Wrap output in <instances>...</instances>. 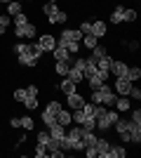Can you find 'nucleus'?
<instances>
[{
    "instance_id": "f704fd0d",
    "label": "nucleus",
    "mask_w": 141,
    "mask_h": 158,
    "mask_svg": "<svg viewBox=\"0 0 141 158\" xmlns=\"http://www.w3.org/2000/svg\"><path fill=\"white\" fill-rule=\"evenodd\" d=\"M57 10H59V7H57V2H45V5H42V14H45V17H49V14L57 12Z\"/></svg>"
},
{
    "instance_id": "7c9ffc66",
    "label": "nucleus",
    "mask_w": 141,
    "mask_h": 158,
    "mask_svg": "<svg viewBox=\"0 0 141 158\" xmlns=\"http://www.w3.org/2000/svg\"><path fill=\"white\" fill-rule=\"evenodd\" d=\"M85 118H87V116H85V111H82V109H75V111L71 113V120H73L75 125H80V123H82Z\"/></svg>"
},
{
    "instance_id": "6ab92c4d",
    "label": "nucleus",
    "mask_w": 141,
    "mask_h": 158,
    "mask_svg": "<svg viewBox=\"0 0 141 158\" xmlns=\"http://www.w3.org/2000/svg\"><path fill=\"white\" fill-rule=\"evenodd\" d=\"M59 87H61V92H64V94H71V92H75V90H78V85H75L71 78H61Z\"/></svg>"
},
{
    "instance_id": "bb28decb",
    "label": "nucleus",
    "mask_w": 141,
    "mask_h": 158,
    "mask_svg": "<svg viewBox=\"0 0 141 158\" xmlns=\"http://www.w3.org/2000/svg\"><path fill=\"white\" fill-rule=\"evenodd\" d=\"M54 71H57V76L66 78V73H68V61H57V64H54Z\"/></svg>"
},
{
    "instance_id": "2eb2a0df",
    "label": "nucleus",
    "mask_w": 141,
    "mask_h": 158,
    "mask_svg": "<svg viewBox=\"0 0 141 158\" xmlns=\"http://www.w3.org/2000/svg\"><path fill=\"white\" fill-rule=\"evenodd\" d=\"M129 87H132V83H129L127 78H115L113 90H115L118 94H127V92H129Z\"/></svg>"
},
{
    "instance_id": "a211bd4d",
    "label": "nucleus",
    "mask_w": 141,
    "mask_h": 158,
    "mask_svg": "<svg viewBox=\"0 0 141 158\" xmlns=\"http://www.w3.org/2000/svg\"><path fill=\"white\" fill-rule=\"evenodd\" d=\"M66 78H71V80L75 83V85H80L85 76H82V71H80V69H75V66H68V73H66Z\"/></svg>"
},
{
    "instance_id": "c03bdc74",
    "label": "nucleus",
    "mask_w": 141,
    "mask_h": 158,
    "mask_svg": "<svg viewBox=\"0 0 141 158\" xmlns=\"http://www.w3.org/2000/svg\"><path fill=\"white\" fill-rule=\"evenodd\" d=\"M80 33H82V35L92 33V21H82V24H80Z\"/></svg>"
},
{
    "instance_id": "f8f14e48",
    "label": "nucleus",
    "mask_w": 141,
    "mask_h": 158,
    "mask_svg": "<svg viewBox=\"0 0 141 158\" xmlns=\"http://www.w3.org/2000/svg\"><path fill=\"white\" fill-rule=\"evenodd\" d=\"M52 57H54V61H66L68 57H71V52H68L64 45H59V43H57V45H54V50H52Z\"/></svg>"
},
{
    "instance_id": "3c124183",
    "label": "nucleus",
    "mask_w": 141,
    "mask_h": 158,
    "mask_svg": "<svg viewBox=\"0 0 141 158\" xmlns=\"http://www.w3.org/2000/svg\"><path fill=\"white\" fill-rule=\"evenodd\" d=\"M19 2H21V0H19ZM26 2H33V0H26Z\"/></svg>"
},
{
    "instance_id": "20e7f679",
    "label": "nucleus",
    "mask_w": 141,
    "mask_h": 158,
    "mask_svg": "<svg viewBox=\"0 0 141 158\" xmlns=\"http://www.w3.org/2000/svg\"><path fill=\"white\" fill-rule=\"evenodd\" d=\"M115 120H118V113H115V111H108V109H106L101 116H96V130H111Z\"/></svg>"
},
{
    "instance_id": "1a4fd4ad",
    "label": "nucleus",
    "mask_w": 141,
    "mask_h": 158,
    "mask_svg": "<svg viewBox=\"0 0 141 158\" xmlns=\"http://www.w3.org/2000/svg\"><path fill=\"white\" fill-rule=\"evenodd\" d=\"M59 38L61 40H68V43H80L82 33H80V28H66V31H61Z\"/></svg>"
},
{
    "instance_id": "412c9836",
    "label": "nucleus",
    "mask_w": 141,
    "mask_h": 158,
    "mask_svg": "<svg viewBox=\"0 0 141 158\" xmlns=\"http://www.w3.org/2000/svg\"><path fill=\"white\" fill-rule=\"evenodd\" d=\"M122 17H125V7L122 5H118L113 10V12H111V21H113L115 26H118V24H122Z\"/></svg>"
},
{
    "instance_id": "cd10ccee",
    "label": "nucleus",
    "mask_w": 141,
    "mask_h": 158,
    "mask_svg": "<svg viewBox=\"0 0 141 158\" xmlns=\"http://www.w3.org/2000/svg\"><path fill=\"white\" fill-rule=\"evenodd\" d=\"M19 12H21V2H19V0L7 2V14H10V17H14V14H19Z\"/></svg>"
},
{
    "instance_id": "2f4dec72",
    "label": "nucleus",
    "mask_w": 141,
    "mask_h": 158,
    "mask_svg": "<svg viewBox=\"0 0 141 158\" xmlns=\"http://www.w3.org/2000/svg\"><path fill=\"white\" fill-rule=\"evenodd\" d=\"M10 24H12V17H10V14H2V17H0V35L7 31V26H10Z\"/></svg>"
},
{
    "instance_id": "49530a36",
    "label": "nucleus",
    "mask_w": 141,
    "mask_h": 158,
    "mask_svg": "<svg viewBox=\"0 0 141 158\" xmlns=\"http://www.w3.org/2000/svg\"><path fill=\"white\" fill-rule=\"evenodd\" d=\"M49 142V132H38V144H47Z\"/></svg>"
},
{
    "instance_id": "e433bc0d",
    "label": "nucleus",
    "mask_w": 141,
    "mask_h": 158,
    "mask_svg": "<svg viewBox=\"0 0 141 158\" xmlns=\"http://www.w3.org/2000/svg\"><path fill=\"white\" fill-rule=\"evenodd\" d=\"M21 127H24V130H33V127H35V120L31 118V116H24V118H21Z\"/></svg>"
},
{
    "instance_id": "37998d69",
    "label": "nucleus",
    "mask_w": 141,
    "mask_h": 158,
    "mask_svg": "<svg viewBox=\"0 0 141 158\" xmlns=\"http://www.w3.org/2000/svg\"><path fill=\"white\" fill-rule=\"evenodd\" d=\"M24 99H26V90H24V87L14 90V102H21V104H24Z\"/></svg>"
},
{
    "instance_id": "473e14b6",
    "label": "nucleus",
    "mask_w": 141,
    "mask_h": 158,
    "mask_svg": "<svg viewBox=\"0 0 141 158\" xmlns=\"http://www.w3.org/2000/svg\"><path fill=\"white\" fill-rule=\"evenodd\" d=\"M12 21H14V28H17V26H24V24L28 21V17L24 12H19V14H14V17H12Z\"/></svg>"
},
{
    "instance_id": "39448f33",
    "label": "nucleus",
    "mask_w": 141,
    "mask_h": 158,
    "mask_svg": "<svg viewBox=\"0 0 141 158\" xmlns=\"http://www.w3.org/2000/svg\"><path fill=\"white\" fill-rule=\"evenodd\" d=\"M14 35H17V38H35V35H38V26L31 24V21H26L24 26L14 28Z\"/></svg>"
},
{
    "instance_id": "ddd939ff",
    "label": "nucleus",
    "mask_w": 141,
    "mask_h": 158,
    "mask_svg": "<svg viewBox=\"0 0 141 158\" xmlns=\"http://www.w3.org/2000/svg\"><path fill=\"white\" fill-rule=\"evenodd\" d=\"M94 149H96V156H99V158H108V149H111V144H108L106 139L96 137V144H94Z\"/></svg>"
},
{
    "instance_id": "4c0bfd02",
    "label": "nucleus",
    "mask_w": 141,
    "mask_h": 158,
    "mask_svg": "<svg viewBox=\"0 0 141 158\" xmlns=\"http://www.w3.org/2000/svg\"><path fill=\"white\" fill-rule=\"evenodd\" d=\"M82 111H85V116H92V118H94V116H96V104H92V102L87 104V102H85Z\"/></svg>"
},
{
    "instance_id": "a878e982",
    "label": "nucleus",
    "mask_w": 141,
    "mask_h": 158,
    "mask_svg": "<svg viewBox=\"0 0 141 158\" xmlns=\"http://www.w3.org/2000/svg\"><path fill=\"white\" fill-rule=\"evenodd\" d=\"M87 83H89V87H92V90H99V87L104 85V83H106V80L101 78L99 73H96V76H89V78H87Z\"/></svg>"
},
{
    "instance_id": "8fccbe9b",
    "label": "nucleus",
    "mask_w": 141,
    "mask_h": 158,
    "mask_svg": "<svg viewBox=\"0 0 141 158\" xmlns=\"http://www.w3.org/2000/svg\"><path fill=\"white\" fill-rule=\"evenodd\" d=\"M0 2H12V0H0Z\"/></svg>"
},
{
    "instance_id": "aec40b11",
    "label": "nucleus",
    "mask_w": 141,
    "mask_h": 158,
    "mask_svg": "<svg viewBox=\"0 0 141 158\" xmlns=\"http://www.w3.org/2000/svg\"><path fill=\"white\" fill-rule=\"evenodd\" d=\"M127 156V149L125 146H113L111 144V149H108V158H125Z\"/></svg>"
},
{
    "instance_id": "dca6fc26",
    "label": "nucleus",
    "mask_w": 141,
    "mask_h": 158,
    "mask_svg": "<svg viewBox=\"0 0 141 158\" xmlns=\"http://www.w3.org/2000/svg\"><path fill=\"white\" fill-rule=\"evenodd\" d=\"M106 21H101V19H96V21H92V35H96V38H104L106 35Z\"/></svg>"
},
{
    "instance_id": "f03ea898",
    "label": "nucleus",
    "mask_w": 141,
    "mask_h": 158,
    "mask_svg": "<svg viewBox=\"0 0 141 158\" xmlns=\"http://www.w3.org/2000/svg\"><path fill=\"white\" fill-rule=\"evenodd\" d=\"M115 102V90L108 87L106 83L99 87V90H92V104H104V106H113Z\"/></svg>"
},
{
    "instance_id": "09e8293b",
    "label": "nucleus",
    "mask_w": 141,
    "mask_h": 158,
    "mask_svg": "<svg viewBox=\"0 0 141 158\" xmlns=\"http://www.w3.org/2000/svg\"><path fill=\"white\" fill-rule=\"evenodd\" d=\"M10 125H12V127H21V118H17V116H14V118L10 120Z\"/></svg>"
},
{
    "instance_id": "f3484780",
    "label": "nucleus",
    "mask_w": 141,
    "mask_h": 158,
    "mask_svg": "<svg viewBox=\"0 0 141 158\" xmlns=\"http://www.w3.org/2000/svg\"><path fill=\"white\" fill-rule=\"evenodd\" d=\"M47 21H49V24H64V21H68V14L64 12V10H57V12H52L47 17Z\"/></svg>"
},
{
    "instance_id": "a19ab883",
    "label": "nucleus",
    "mask_w": 141,
    "mask_h": 158,
    "mask_svg": "<svg viewBox=\"0 0 141 158\" xmlns=\"http://www.w3.org/2000/svg\"><path fill=\"white\" fill-rule=\"evenodd\" d=\"M122 21H136V10L125 7V17H122Z\"/></svg>"
},
{
    "instance_id": "58836bf2",
    "label": "nucleus",
    "mask_w": 141,
    "mask_h": 158,
    "mask_svg": "<svg viewBox=\"0 0 141 158\" xmlns=\"http://www.w3.org/2000/svg\"><path fill=\"white\" fill-rule=\"evenodd\" d=\"M127 97H129V99H136V102H139V99H141V90H139V87L134 85V83H132V87H129Z\"/></svg>"
},
{
    "instance_id": "c756f323",
    "label": "nucleus",
    "mask_w": 141,
    "mask_h": 158,
    "mask_svg": "<svg viewBox=\"0 0 141 158\" xmlns=\"http://www.w3.org/2000/svg\"><path fill=\"white\" fill-rule=\"evenodd\" d=\"M106 54H108V52H106V47H104V45H94V47H92V57H94L96 61L104 59Z\"/></svg>"
},
{
    "instance_id": "ea45409f",
    "label": "nucleus",
    "mask_w": 141,
    "mask_h": 158,
    "mask_svg": "<svg viewBox=\"0 0 141 158\" xmlns=\"http://www.w3.org/2000/svg\"><path fill=\"white\" fill-rule=\"evenodd\" d=\"M28 50H31L28 43H17V45H14V52H17V54H26Z\"/></svg>"
},
{
    "instance_id": "9b49d317",
    "label": "nucleus",
    "mask_w": 141,
    "mask_h": 158,
    "mask_svg": "<svg viewBox=\"0 0 141 158\" xmlns=\"http://www.w3.org/2000/svg\"><path fill=\"white\" fill-rule=\"evenodd\" d=\"M38 61H40V59L33 54V47H31L26 54H19V64L21 66H31V69H33V66H38Z\"/></svg>"
},
{
    "instance_id": "393cba45",
    "label": "nucleus",
    "mask_w": 141,
    "mask_h": 158,
    "mask_svg": "<svg viewBox=\"0 0 141 158\" xmlns=\"http://www.w3.org/2000/svg\"><path fill=\"white\" fill-rule=\"evenodd\" d=\"M24 106H26L28 111H35V109H38V97H35V94H26V99H24Z\"/></svg>"
},
{
    "instance_id": "5701e85b",
    "label": "nucleus",
    "mask_w": 141,
    "mask_h": 158,
    "mask_svg": "<svg viewBox=\"0 0 141 158\" xmlns=\"http://www.w3.org/2000/svg\"><path fill=\"white\" fill-rule=\"evenodd\" d=\"M82 130H89V132H96V118H92V116H87V118L80 123Z\"/></svg>"
},
{
    "instance_id": "72a5a7b5",
    "label": "nucleus",
    "mask_w": 141,
    "mask_h": 158,
    "mask_svg": "<svg viewBox=\"0 0 141 158\" xmlns=\"http://www.w3.org/2000/svg\"><path fill=\"white\" fill-rule=\"evenodd\" d=\"M61 109H64V106H61L59 102H49V104H47V109H45V111H47V113H52V116H57V113H59Z\"/></svg>"
},
{
    "instance_id": "0eeeda50",
    "label": "nucleus",
    "mask_w": 141,
    "mask_h": 158,
    "mask_svg": "<svg viewBox=\"0 0 141 158\" xmlns=\"http://www.w3.org/2000/svg\"><path fill=\"white\" fill-rule=\"evenodd\" d=\"M127 69H129V66L125 64V61L111 59V76H115V78H125V76H127Z\"/></svg>"
},
{
    "instance_id": "9d476101",
    "label": "nucleus",
    "mask_w": 141,
    "mask_h": 158,
    "mask_svg": "<svg viewBox=\"0 0 141 158\" xmlns=\"http://www.w3.org/2000/svg\"><path fill=\"white\" fill-rule=\"evenodd\" d=\"M38 45L42 47V52H52L54 45H57V38H54V35H49V33H45L42 38H38Z\"/></svg>"
},
{
    "instance_id": "de8ad7c7",
    "label": "nucleus",
    "mask_w": 141,
    "mask_h": 158,
    "mask_svg": "<svg viewBox=\"0 0 141 158\" xmlns=\"http://www.w3.org/2000/svg\"><path fill=\"white\" fill-rule=\"evenodd\" d=\"M26 94H35V97H38V87H35V85H28L26 87Z\"/></svg>"
},
{
    "instance_id": "c85d7f7f",
    "label": "nucleus",
    "mask_w": 141,
    "mask_h": 158,
    "mask_svg": "<svg viewBox=\"0 0 141 158\" xmlns=\"http://www.w3.org/2000/svg\"><path fill=\"white\" fill-rule=\"evenodd\" d=\"M82 43H85V47H87V50H92L94 45H99V38H96V35H92V33H87V35H82Z\"/></svg>"
},
{
    "instance_id": "b1692460",
    "label": "nucleus",
    "mask_w": 141,
    "mask_h": 158,
    "mask_svg": "<svg viewBox=\"0 0 141 158\" xmlns=\"http://www.w3.org/2000/svg\"><path fill=\"white\" fill-rule=\"evenodd\" d=\"M57 123H61V125H71L73 120H71V113L66 111V109H61L59 113H57Z\"/></svg>"
},
{
    "instance_id": "6e6552de",
    "label": "nucleus",
    "mask_w": 141,
    "mask_h": 158,
    "mask_svg": "<svg viewBox=\"0 0 141 158\" xmlns=\"http://www.w3.org/2000/svg\"><path fill=\"white\" fill-rule=\"evenodd\" d=\"M47 132H49V137H52V139L64 142V137H66V125H61V123H52V125L47 127Z\"/></svg>"
},
{
    "instance_id": "a18cd8bd",
    "label": "nucleus",
    "mask_w": 141,
    "mask_h": 158,
    "mask_svg": "<svg viewBox=\"0 0 141 158\" xmlns=\"http://www.w3.org/2000/svg\"><path fill=\"white\" fill-rule=\"evenodd\" d=\"M35 156H38V158H45L47 156V146L45 144H38V146H35Z\"/></svg>"
},
{
    "instance_id": "4468645a",
    "label": "nucleus",
    "mask_w": 141,
    "mask_h": 158,
    "mask_svg": "<svg viewBox=\"0 0 141 158\" xmlns=\"http://www.w3.org/2000/svg\"><path fill=\"white\" fill-rule=\"evenodd\" d=\"M113 106H118V111H129V109H132V99H129L127 94H120V97H115Z\"/></svg>"
},
{
    "instance_id": "7ed1b4c3",
    "label": "nucleus",
    "mask_w": 141,
    "mask_h": 158,
    "mask_svg": "<svg viewBox=\"0 0 141 158\" xmlns=\"http://www.w3.org/2000/svg\"><path fill=\"white\" fill-rule=\"evenodd\" d=\"M129 127H132V120L129 118H118L111 130H115V135H118L122 142H129Z\"/></svg>"
},
{
    "instance_id": "79ce46f5",
    "label": "nucleus",
    "mask_w": 141,
    "mask_h": 158,
    "mask_svg": "<svg viewBox=\"0 0 141 158\" xmlns=\"http://www.w3.org/2000/svg\"><path fill=\"white\" fill-rule=\"evenodd\" d=\"M129 120H132V123H136V125H141V111H139V109L129 111Z\"/></svg>"
},
{
    "instance_id": "423d86ee",
    "label": "nucleus",
    "mask_w": 141,
    "mask_h": 158,
    "mask_svg": "<svg viewBox=\"0 0 141 158\" xmlns=\"http://www.w3.org/2000/svg\"><path fill=\"white\" fill-rule=\"evenodd\" d=\"M66 102H68V109H71V111H75V109H82V106H85V97H82L78 90H75V92H71V94H66Z\"/></svg>"
},
{
    "instance_id": "c9c22d12",
    "label": "nucleus",
    "mask_w": 141,
    "mask_h": 158,
    "mask_svg": "<svg viewBox=\"0 0 141 158\" xmlns=\"http://www.w3.org/2000/svg\"><path fill=\"white\" fill-rule=\"evenodd\" d=\"M40 118H42V123H45L47 127L52 125V123H57V116H52V113H47V111H42V113H40Z\"/></svg>"
},
{
    "instance_id": "4be33fe9",
    "label": "nucleus",
    "mask_w": 141,
    "mask_h": 158,
    "mask_svg": "<svg viewBox=\"0 0 141 158\" xmlns=\"http://www.w3.org/2000/svg\"><path fill=\"white\" fill-rule=\"evenodd\" d=\"M125 78H127L129 83H136V80L141 78V69H139V66H129V69H127V76H125Z\"/></svg>"
},
{
    "instance_id": "603ef678",
    "label": "nucleus",
    "mask_w": 141,
    "mask_h": 158,
    "mask_svg": "<svg viewBox=\"0 0 141 158\" xmlns=\"http://www.w3.org/2000/svg\"><path fill=\"white\" fill-rule=\"evenodd\" d=\"M49 2H57V0H49Z\"/></svg>"
},
{
    "instance_id": "f257e3e1",
    "label": "nucleus",
    "mask_w": 141,
    "mask_h": 158,
    "mask_svg": "<svg viewBox=\"0 0 141 158\" xmlns=\"http://www.w3.org/2000/svg\"><path fill=\"white\" fill-rule=\"evenodd\" d=\"M61 149H64V151H82V149H85V146H82V127L80 125L66 130V137L61 142Z\"/></svg>"
}]
</instances>
